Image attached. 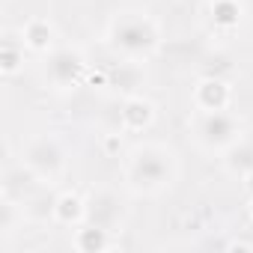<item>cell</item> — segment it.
I'll use <instances>...</instances> for the list:
<instances>
[{
  "label": "cell",
  "mask_w": 253,
  "mask_h": 253,
  "mask_svg": "<svg viewBox=\"0 0 253 253\" xmlns=\"http://www.w3.org/2000/svg\"><path fill=\"white\" fill-rule=\"evenodd\" d=\"M244 18L241 0H209V21L217 33H232Z\"/></svg>",
  "instance_id": "cell-14"
},
{
  "label": "cell",
  "mask_w": 253,
  "mask_h": 253,
  "mask_svg": "<svg viewBox=\"0 0 253 253\" xmlns=\"http://www.w3.org/2000/svg\"><path fill=\"white\" fill-rule=\"evenodd\" d=\"M89 72V63L84 57L81 48L75 45H57L48 57H45V69H42V78H45V86L54 89V92H72L84 84Z\"/></svg>",
  "instance_id": "cell-5"
},
{
  "label": "cell",
  "mask_w": 253,
  "mask_h": 253,
  "mask_svg": "<svg viewBox=\"0 0 253 253\" xmlns=\"http://www.w3.org/2000/svg\"><path fill=\"white\" fill-rule=\"evenodd\" d=\"M155 116H158V110L143 92L140 95H128L119 104V128L128 131V134H143V131L152 128Z\"/></svg>",
  "instance_id": "cell-10"
},
{
  "label": "cell",
  "mask_w": 253,
  "mask_h": 253,
  "mask_svg": "<svg viewBox=\"0 0 253 253\" xmlns=\"http://www.w3.org/2000/svg\"><path fill=\"white\" fill-rule=\"evenodd\" d=\"M220 161H223V170L232 176V179H244V176H250L253 173V137H241L226 155H220Z\"/></svg>",
  "instance_id": "cell-16"
},
{
  "label": "cell",
  "mask_w": 253,
  "mask_h": 253,
  "mask_svg": "<svg viewBox=\"0 0 253 253\" xmlns=\"http://www.w3.org/2000/svg\"><path fill=\"white\" fill-rule=\"evenodd\" d=\"M146 84V69L137 60H122L116 57V63H110L104 69V86H110L116 95L128 98V95H140Z\"/></svg>",
  "instance_id": "cell-7"
},
{
  "label": "cell",
  "mask_w": 253,
  "mask_h": 253,
  "mask_svg": "<svg viewBox=\"0 0 253 253\" xmlns=\"http://www.w3.org/2000/svg\"><path fill=\"white\" fill-rule=\"evenodd\" d=\"M241 188H244V194H247V197H253V173L241 179Z\"/></svg>",
  "instance_id": "cell-19"
},
{
  "label": "cell",
  "mask_w": 253,
  "mask_h": 253,
  "mask_svg": "<svg viewBox=\"0 0 253 253\" xmlns=\"http://www.w3.org/2000/svg\"><path fill=\"white\" fill-rule=\"evenodd\" d=\"M194 110H229L232 107V84L223 75H203L191 89Z\"/></svg>",
  "instance_id": "cell-8"
},
{
  "label": "cell",
  "mask_w": 253,
  "mask_h": 253,
  "mask_svg": "<svg viewBox=\"0 0 253 253\" xmlns=\"http://www.w3.org/2000/svg\"><path fill=\"white\" fill-rule=\"evenodd\" d=\"M247 211H250V220H253V197H250V206H247Z\"/></svg>",
  "instance_id": "cell-20"
},
{
  "label": "cell",
  "mask_w": 253,
  "mask_h": 253,
  "mask_svg": "<svg viewBox=\"0 0 253 253\" xmlns=\"http://www.w3.org/2000/svg\"><path fill=\"white\" fill-rule=\"evenodd\" d=\"M92 226H104L110 232H119L125 223V200L119 197L116 188L98 185L86 191V220Z\"/></svg>",
  "instance_id": "cell-6"
},
{
  "label": "cell",
  "mask_w": 253,
  "mask_h": 253,
  "mask_svg": "<svg viewBox=\"0 0 253 253\" xmlns=\"http://www.w3.org/2000/svg\"><path fill=\"white\" fill-rule=\"evenodd\" d=\"M244 137V122L232 110H194L191 140L203 155L220 158Z\"/></svg>",
  "instance_id": "cell-3"
},
{
  "label": "cell",
  "mask_w": 253,
  "mask_h": 253,
  "mask_svg": "<svg viewBox=\"0 0 253 253\" xmlns=\"http://www.w3.org/2000/svg\"><path fill=\"white\" fill-rule=\"evenodd\" d=\"M179 155L167 143L143 140L125 152L122 185L134 197H158L170 191L179 179Z\"/></svg>",
  "instance_id": "cell-1"
},
{
  "label": "cell",
  "mask_w": 253,
  "mask_h": 253,
  "mask_svg": "<svg viewBox=\"0 0 253 253\" xmlns=\"http://www.w3.org/2000/svg\"><path fill=\"white\" fill-rule=\"evenodd\" d=\"M54 185H42L27 203H24V214H27V220H33V223H48V220H54V203H57V194L51 191Z\"/></svg>",
  "instance_id": "cell-17"
},
{
  "label": "cell",
  "mask_w": 253,
  "mask_h": 253,
  "mask_svg": "<svg viewBox=\"0 0 253 253\" xmlns=\"http://www.w3.org/2000/svg\"><path fill=\"white\" fill-rule=\"evenodd\" d=\"M45 182H39V176L24 167L21 161H12L3 167V179H0V197H6V200H15V203H27Z\"/></svg>",
  "instance_id": "cell-9"
},
{
  "label": "cell",
  "mask_w": 253,
  "mask_h": 253,
  "mask_svg": "<svg viewBox=\"0 0 253 253\" xmlns=\"http://www.w3.org/2000/svg\"><path fill=\"white\" fill-rule=\"evenodd\" d=\"M18 161L30 167L45 185H60L69 173V149L57 134H33L24 143Z\"/></svg>",
  "instance_id": "cell-4"
},
{
  "label": "cell",
  "mask_w": 253,
  "mask_h": 253,
  "mask_svg": "<svg viewBox=\"0 0 253 253\" xmlns=\"http://www.w3.org/2000/svg\"><path fill=\"white\" fill-rule=\"evenodd\" d=\"M84 220H86V194L60 191L57 194V203H54V223L57 226H66V229H75Z\"/></svg>",
  "instance_id": "cell-13"
},
{
  "label": "cell",
  "mask_w": 253,
  "mask_h": 253,
  "mask_svg": "<svg viewBox=\"0 0 253 253\" xmlns=\"http://www.w3.org/2000/svg\"><path fill=\"white\" fill-rule=\"evenodd\" d=\"M104 45L113 51V57L146 63L161 51L164 27L152 12H146L140 6H125V9H116L107 18Z\"/></svg>",
  "instance_id": "cell-2"
},
{
  "label": "cell",
  "mask_w": 253,
  "mask_h": 253,
  "mask_svg": "<svg viewBox=\"0 0 253 253\" xmlns=\"http://www.w3.org/2000/svg\"><path fill=\"white\" fill-rule=\"evenodd\" d=\"M72 247L78 253H104L116 247V232L104 229V226H92V223H81L72 229Z\"/></svg>",
  "instance_id": "cell-12"
},
{
  "label": "cell",
  "mask_w": 253,
  "mask_h": 253,
  "mask_svg": "<svg viewBox=\"0 0 253 253\" xmlns=\"http://www.w3.org/2000/svg\"><path fill=\"white\" fill-rule=\"evenodd\" d=\"M24 54L27 45L21 39V33H3V45H0V75L3 78H15L24 69Z\"/></svg>",
  "instance_id": "cell-15"
},
{
  "label": "cell",
  "mask_w": 253,
  "mask_h": 253,
  "mask_svg": "<svg viewBox=\"0 0 253 253\" xmlns=\"http://www.w3.org/2000/svg\"><path fill=\"white\" fill-rule=\"evenodd\" d=\"M24 220H27V214H24L21 203L0 197V238H12L24 226Z\"/></svg>",
  "instance_id": "cell-18"
},
{
  "label": "cell",
  "mask_w": 253,
  "mask_h": 253,
  "mask_svg": "<svg viewBox=\"0 0 253 253\" xmlns=\"http://www.w3.org/2000/svg\"><path fill=\"white\" fill-rule=\"evenodd\" d=\"M18 33H21V39H24V45H27L30 54L48 57V54L57 48V30H54V24H51L45 15H33V18H27V21L21 24Z\"/></svg>",
  "instance_id": "cell-11"
}]
</instances>
